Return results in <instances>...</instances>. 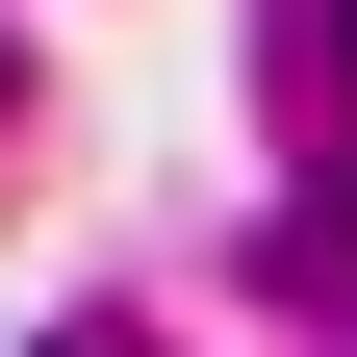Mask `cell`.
<instances>
[{
	"instance_id": "1",
	"label": "cell",
	"mask_w": 357,
	"mask_h": 357,
	"mask_svg": "<svg viewBox=\"0 0 357 357\" xmlns=\"http://www.w3.org/2000/svg\"><path fill=\"white\" fill-rule=\"evenodd\" d=\"M26 357H153V332H26Z\"/></svg>"
},
{
	"instance_id": "2",
	"label": "cell",
	"mask_w": 357,
	"mask_h": 357,
	"mask_svg": "<svg viewBox=\"0 0 357 357\" xmlns=\"http://www.w3.org/2000/svg\"><path fill=\"white\" fill-rule=\"evenodd\" d=\"M332 52H357V0H332Z\"/></svg>"
}]
</instances>
